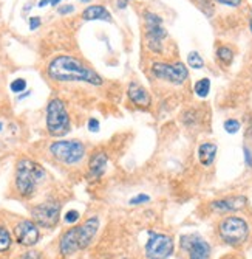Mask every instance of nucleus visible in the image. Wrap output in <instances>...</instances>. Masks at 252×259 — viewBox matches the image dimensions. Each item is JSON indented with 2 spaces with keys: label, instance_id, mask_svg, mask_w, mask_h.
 <instances>
[{
  "label": "nucleus",
  "instance_id": "obj_23",
  "mask_svg": "<svg viewBox=\"0 0 252 259\" xmlns=\"http://www.w3.org/2000/svg\"><path fill=\"white\" fill-rule=\"evenodd\" d=\"M11 92H14V93H20V92H23L25 89H27V81L19 78V79H14L11 82V86H10Z\"/></svg>",
  "mask_w": 252,
  "mask_h": 259
},
{
  "label": "nucleus",
  "instance_id": "obj_14",
  "mask_svg": "<svg viewBox=\"0 0 252 259\" xmlns=\"http://www.w3.org/2000/svg\"><path fill=\"white\" fill-rule=\"evenodd\" d=\"M129 98H130V101L138 107H149L152 104L150 93L142 86H139L138 82H132L129 86Z\"/></svg>",
  "mask_w": 252,
  "mask_h": 259
},
{
  "label": "nucleus",
  "instance_id": "obj_7",
  "mask_svg": "<svg viewBox=\"0 0 252 259\" xmlns=\"http://www.w3.org/2000/svg\"><path fill=\"white\" fill-rule=\"evenodd\" d=\"M31 217L37 227L54 228L59 222V217H61V204L54 202V200L39 204L31 208Z\"/></svg>",
  "mask_w": 252,
  "mask_h": 259
},
{
  "label": "nucleus",
  "instance_id": "obj_10",
  "mask_svg": "<svg viewBox=\"0 0 252 259\" xmlns=\"http://www.w3.org/2000/svg\"><path fill=\"white\" fill-rule=\"evenodd\" d=\"M181 247L186 250L189 259H209L211 258V245L200 235L181 236Z\"/></svg>",
  "mask_w": 252,
  "mask_h": 259
},
{
  "label": "nucleus",
  "instance_id": "obj_1",
  "mask_svg": "<svg viewBox=\"0 0 252 259\" xmlns=\"http://www.w3.org/2000/svg\"><path fill=\"white\" fill-rule=\"evenodd\" d=\"M48 76L59 82H87L91 86H102V78L82 61L68 55L56 56L48 64Z\"/></svg>",
  "mask_w": 252,
  "mask_h": 259
},
{
  "label": "nucleus",
  "instance_id": "obj_3",
  "mask_svg": "<svg viewBox=\"0 0 252 259\" xmlns=\"http://www.w3.org/2000/svg\"><path fill=\"white\" fill-rule=\"evenodd\" d=\"M218 235L224 244L232 247H240L248 240L249 236V225L245 219L238 216H229L218 225Z\"/></svg>",
  "mask_w": 252,
  "mask_h": 259
},
{
  "label": "nucleus",
  "instance_id": "obj_4",
  "mask_svg": "<svg viewBox=\"0 0 252 259\" xmlns=\"http://www.w3.org/2000/svg\"><path fill=\"white\" fill-rule=\"evenodd\" d=\"M47 129L53 137H64L70 130V115L61 98L51 99L47 106Z\"/></svg>",
  "mask_w": 252,
  "mask_h": 259
},
{
  "label": "nucleus",
  "instance_id": "obj_15",
  "mask_svg": "<svg viewBox=\"0 0 252 259\" xmlns=\"http://www.w3.org/2000/svg\"><path fill=\"white\" fill-rule=\"evenodd\" d=\"M108 163V157L105 152H96L91 155L90 163H88V172L91 179H99L102 177V174L105 172Z\"/></svg>",
  "mask_w": 252,
  "mask_h": 259
},
{
  "label": "nucleus",
  "instance_id": "obj_17",
  "mask_svg": "<svg viewBox=\"0 0 252 259\" xmlns=\"http://www.w3.org/2000/svg\"><path fill=\"white\" fill-rule=\"evenodd\" d=\"M218 148L215 143H203L198 148V160L203 166H211L215 160Z\"/></svg>",
  "mask_w": 252,
  "mask_h": 259
},
{
  "label": "nucleus",
  "instance_id": "obj_13",
  "mask_svg": "<svg viewBox=\"0 0 252 259\" xmlns=\"http://www.w3.org/2000/svg\"><path fill=\"white\" fill-rule=\"evenodd\" d=\"M98 230H99V219L96 216L90 217V219H87L82 225H79L78 235H79V248L81 250L87 248L91 244V240L95 239Z\"/></svg>",
  "mask_w": 252,
  "mask_h": 259
},
{
  "label": "nucleus",
  "instance_id": "obj_34",
  "mask_svg": "<svg viewBox=\"0 0 252 259\" xmlns=\"http://www.w3.org/2000/svg\"><path fill=\"white\" fill-rule=\"evenodd\" d=\"M249 28H251V33H252V14H251V20H249Z\"/></svg>",
  "mask_w": 252,
  "mask_h": 259
},
{
  "label": "nucleus",
  "instance_id": "obj_25",
  "mask_svg": "<svg viewBox=\"0 0 252 259\" xmlns=\"http://www.w3.org/2000/svg\"><path fill=\"white\" fill-rule=\"evenodd\" d=\"M150 200V197L147 196V194H138V196H135V197H132L130 199V205H141V204H146V202H149Z\"/></svg>",
  "mask_w": 252,
  "mask_h": 259
},
{
  "label": "nucleus",
  "instance_id": "obj_27",
  "mask_svg": "<svg viewBox=\"0 0 252 259\" xmlns=\"http://www.w3.org/2000/svg\"><path fill=\"white\" fill-rule=\"evenodd\" d=\"M87 126H88V130H90V132H98L99 128H101V124H99V121H98L96 118H90Z\"/></svg>",
  "mask_w": 252,
  "mask_h": 259
},
{
  "label": "nucleus",
  "instance_id": "obj_36",
  "mask_svg": "<svg viewBox=\"0 0 252 259\" xmlns=\"http://www.w3.org/2000/svg\"><path fill=\"white\" fill-rule=\"evenodd\" d=\"M2 128H3V126H2V123H0V130H2Z\"/></svg>",
  "mask_w": 252,
  "mask_h": 259
},
{
  "label": "nucleus",
  "instance_id": "obj_20",
  "mask_svg": "<svg viewBox=\"0 0 252 259\" xmlns=\"http://www.w3.org/2000/svg\"><path fill=\"white\" fill-rule=\"evenodd\" d=\"M11 235L5 227H0V253H5L11 247Z\"/></svg>",
  "mask_w": 252,
  "mask_h": 259
},
{
  "label": "nucleus",
  "instance_id": "obj_37",
  "mask_svg": "<svg viewBox=\"0 0 252 259\" xmlns=\"http://www.w3.org/2000/svg\"><path fill=\"white\" fill-rule=\"evenodd\" d=\"M226 259H235V258H226Z\"/></svg>",
  "mask_w": 252,
  "mask_h": 259
},
{
  "label": "nucleus",
  "instance_id": "obj_24",
  "mask_svg": "<svg viewBox=\"0 0 252 259\" xmlns=\"http://www.w3.org/2000/svg\"><path fill=\"white\" fill-rule=\"evenodd\" d=\"M79 217H81V214H79V211H76V210H70V211H67V214H65V222L67 223H74V222H78L79 221Z\"/></svg>",
  "mask_w": 252,
  "mask_h": 259
},
{
  "label": "nucleus",
  "instance_id": "obj_18",
  "mask_svg": "<svg viewBox=\"0 0 252 259\" xmlns=\"http://www.w3.org/2000/svg\"><path fill=\"white\" fill-rule=\"evenodd\" d=\"M194 90H195L197 96L206 98L209 95V92H211V79H209V78H201L200 81L195 82Z\"/></svg>",
  "mask_w": 252,
  "mask_h": 259
},
{
  "label": "nucleus",
  "instance_id": "obj_19",
  "mask_svg": "<svg viewBox=\"0 0 252 259\" xmlns=\"http://www.w3.org/2000/svg\"><path fill=\"white\" fill-rule=\"evenodd\" d=\"M217 57H218V61L223 62L224 65H229L234 59V52L229 47L221 45L217 48Z\"/></svg>",
  "mask_w": 252,
  "mask_h": 259
},
{
  "label": "nucleus",
  "instance_id": "obj_28",
  "mask_svg": "<svg viewBox=\"0 0 252 259\" xmlns=\"http://www.w3.org/2000/svg\"><path fill=\"white\" fill-rule=\"evenodd\" d=\"M20 259H40V255L37 252H27L22 255Z\"/></svg>",
  "mask_w": 252,
  "mask_h": 259
},
{
  "label": "nucleus",
  "instance_id": "obj_8",
  "mask_svg": "<svg viewBox=\"0 0 252 259\" xmlns=\"http://www.w3.org/2000/svg\"><path fill=\"white\" fill-rule=\"evenodd\" d=\"M152 73L158 79H164L175 86H181L184 81L189 78V70L183 62H155L152 65Z\"/></svg>",
  "mask_w": 252,
  "mask_h": 259
},
{
  "label": "nucleus",
  "instance_id": "obj_16",
  "mask_svg": "<svg viewBox=\"0 0 252 259\" xmlns=\"http://www.w3.org/2000/svg\"><path fill=\"white\" fill-rule=\"evenodd\" d=\"M84 20H112V14L108 13L102 5H91L87 6L82 13Z\"/></svg>",
  "mask_w": 252,
  "mask_h": 259
},
{
  "label": "nucleus",
  "instance_id": "obj_2",
  "mask_svg": "<svg viewBox=\"0 0 252 259\" xmlns=\"http://www.w3.org/2000/svg\"><path fill=\"white\" fill-rule=\"evenodd\" d=\"M45 177V169L30 158H22L16 166V188L22 197H31Z\"/></svg>",
  "mask_w": 252,
  "mask_h": 259
},
{
  "label": "nucleus",
  "instance_id": "obj_6",
  "mask_svg": "<svg viewBox=\"0 0 252 259\" xmlns=\"http://www.w3.org/2000/svg\"><path fill=\"white\" fill-rule=\"evenodd\" d=\"M144 22H146V40H147V48L153 53H161L163 52V39L167 37V33L163 27V19L158 14L147 11L144 14Z\"/></svg>",
  "mask_w": 252,
  "mask_h": 259
},
{
  "label": "nucleus",
  "instance_id": "obj_11",
  "mask_svg": "<svg viewBox=\"0 0 252 259\" xmlns=\"http://www.w3.org/2000/svg\"><path fill=\"white\" fill-rule=\"evenodd\" d=\"M14 236L20 245L33 247L39 242L40 231H39V227L33 221H20L14 227Z\"/></svg>",
  "mask_w": 252,
  "mask_h": 259
},
{
  "label": "nucleus",
  "instance_id": "obj_9",
  "mask_svg": "<svg viewBox=\"0 0 252 259\" xmlns=\"http://www.w3.org/2000/svg\"><path fill=\"white\" fill-rule=\"evenodd\" d=\"M173 253V240L170 236L163 233L149 231V239L146 244V256L149 259H166Z\"/></svg>",
  "mask_w": 252,
  "mask_h": 259
},
{
  "label": "nucleus",
  "instance_id": "obj_26",
  "mask_svg": "<svg viewBox=\"0 0 252 259\" xmlns=\"http://www.w3.org/2000/svg\"><path fill=\"white\" fill-rule=\"evenodd\" d=\"M217 2L226 6H231V8H237L241 5V0H217Z\"/></svg>",
  "mask_w": 252,
  "mask_h": 259
},
{
  "label": "nucleus",
  "instance_id": "obj_29",
  "mask_svg": "<svg viewBox=\"0 0 252 259\" xmlns=\"http://www.w3.org/2000/svg\"><path fill=\"white\" fill-rule=\"evenodd\" d=\"M245 151V160H246V165L249 166V168H252V154H251V151L248 148H245L243 149Z\"/></svg>",
  "mask_w": 252,
  "mask_h": 259
},
{
  "label": "nucleus",
  "instance_id": "obj_22",
  "mask_svg": "<svg viewBox=\"0 0 252 259\" xmlns=\"http://www.w3.org/2000/svg\"><path fill=\"white\" fill-rule=\"evenodd\" d=\"M240 128H241L240 121L234 120V118L226 120V121H224V130L228 132V133H237V132L240 130Z\"/></svg>",
  "mask_w": 252,
  "mask_h": 259
},
{
  "label": "nucleus",
  "instance_id": "obj_33",
  "mask_svg": "<svg viewBox=\"0 0 252 259\" xmlns=\"http://www.w3.org/2000/svg\"><path fill=\"white\" fill-rule=\"evenodd\" d=\"M59 2H62V0H50V5H51V6H57Z\"/></svg>",
  "mask_w": 252,
  "mask_h": 259
},
{
  "label": "nucleus",
  "instance_id": "obj_12",
  "mask_svg": "<svg viewBox=\"0 0 252 259\" xmlns=\"http://www.w3.org/2000/svg\"><path fill=\"white\" fill-rule=\"evenodd\" d=\"M246 204H248V199L245 196H232L220 200H214V202L209 204V206L215 213H232V211L243 210Z\"/></svg>",
  "mask_w": 252,
  "mask_h": 259
},
{
  "label": "nucleus",
  "instance_id": "obj_21",
  "mask_svg": "<svg viewBox=\"0 0 252 259\" xmlns=\"http://www.w3.org/2000/svg\"><path fill=\"white\" fill-rule=\"evenodd\" d=\"M187 64L190 69H195V70H201L204 67V61H203V57L200 56L198 52H192L189 53L187 56Z\"/></svg>",
  "mask_w": 252,
  "mask_h": 259
},
{
  "label": "nucleus",
  "instance_id": "obj_35",
  "mask_svg": "<svg viewBox=\"0 0 252 259\" xmlns=\"http://www.w3.org/2000/svg\"><path fill=\"white\" fill-rule=\"evenodd\" d=\"M81 2H90V0H81Z\"/></svg>",
  "mask_w": 252,
  "mask_h": 259
},
{
  "label": "nucleus",
  "instance_id": "obj_30",
  "mask_svg": "<svg viewBox=\"0 0 252 259\" xmlns=\"http://www.w3.org/2000/svg\"><path fill=\"white\" fill-rule=\"evenodd\" d=\"M59 14H68V13H73L74 11V6L71 5H67V6H62V8H59Z\"/></svg>",
  "mask_w": 252,
  "mask_h": 259
},
{
  "label": "nucleus",
  "instance_id": "obj_32",
  "mask_svg": "<svg viewBox=\"0 0 252 259\" xmlns=\"http://www.w3.org/2000/svg\"><path fill=\"white\" fill-rule=\"evenodd\" d=\"M50 3V0H40L39 2V8H44V6H47Z\"/></svg>",
  "mask_w": 252,
  "mask_h": 259
},
{
  "label": "nucleus",
  "instance_id": "obj_31",
  "mask_svg": "<svg viewBox=\"0 0 252 259\" xmlns=\"http://www.w3.org/2000/svg\"><path fill=\"white\" fill-rule=\"evenodd\" d=\"M39 25H40V19H39V18H31V19H30V30L39 28Z\"/></svg>",
  "mask_w": 252,
  "mask_h": 259
},
{
  "label": "nucleus",
  "instance_id": "obj_5",
  "mask_svg": "<svg viewBox=\"0 0 252 259\" xmlns=\"http://www.w3.org/2000/svg\"><path fill=\"white\" fill-rule=\"evenodd\" d=\"M50 152L64 165H76L85 155V146L78 140H61L51 143Z\"/></svg>",
  "mask_w": 252,
  "mask_h": 259
}]
</instances>
